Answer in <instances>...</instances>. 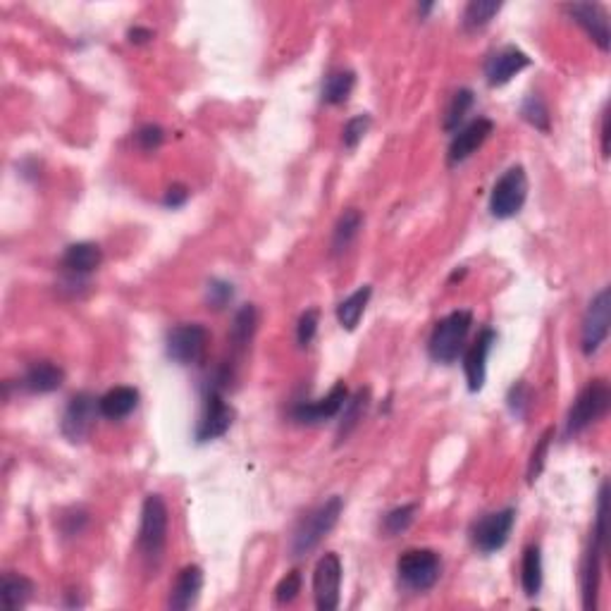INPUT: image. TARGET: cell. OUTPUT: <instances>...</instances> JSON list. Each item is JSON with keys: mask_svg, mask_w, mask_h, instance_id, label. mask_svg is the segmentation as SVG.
Listing matches in <instances>:
<instances>
[{"mask_svg": "<svg viewBox=\"0 0 611 611\" xmlns=\"http://www.w3.org/2000/svg\"><path fill=\"white\" fill-rule=\"evenodd\" d=\"M165 545H168V507L160 494H149L143 499L137 535L139 554L149 571H158V566L163 561Z\"/></svg>", "mask_w": 611, "mask_h": 611, "instance_id": "obj_1", "label": "cell"}, {"mask_svg": "<svg viewBox=\"0 0 611 611\" xmlns=\"http://www.w3.org/2000/svg\"><path fill=\"white\" fill-rule=\"evenodd\" d=\"M342 511H344V499L335 494L325 504H320L311 514L304 516L292 535V545H289L292 557H306L308 552H313L323 542V538H327L332 528L337 526Z\"/></svg>", "mask_w": 611, "mask_h": 611, "instance_id": "obj_2", "label": "cell"}, {"mask_svg": "<svg viewBox=\"0 0 611 611\" xmlns=\"http://www.w3.org/2000/svg\"><path fill=\"white\" fill-rule=\"evenodd\" d=\"M470 325H473V313L454 311L444 315L435 325L428 342V354L435 364H454L461 356L466 339H469Z\"/></svg>", "mask_w": 611, "mask_h": 611, "instance_id": "obj_3", "label": "cell"}, {"mask_svg": "<svg viewBox=\"0 0 611 611\" xmlns=\"http://www.w3.org/2000/svg\"><path fill=\"white\" fill-rule=\"evenodd\" d=\"M611 403L609 384L605 380H590V383L580 390V394L573 402L568 418H566V435H578L592 423H597L599 418L606 416Z\"/></svg>", "mask_w": 611, "mask_h": 611, "instance_id": "obj_4", "label": "cell"}, {"mask_svg": "<svg viewBox=\"0 0 611 611\" xmlns=\"http://www.w3.org/2000/svg\"><path fill=\"white\" fill-rule=\"evenodd\" d=\"M397 573L406 590L428 592L440 580L442 561H440V554L432 549H409L399 557Z\"/></svg>", "mask_w": 611, "mask_h": 611, "instance_id": "obj_5", "label": "cell"}, {"mask_svg": "<svg viewBox=\"0 0 611 611\" xmlns=\"http://www.w3.org/2000/svg\"><path fill=\"white\" fill-rule=\"evenodd\" d=\"M528 199V175L520 165L509 168L504 175L497 179L490 196V213L497 220H509L520 213L523 203Z\"/></svg>", "mask_w": 611, "mask_h": 611, "instance_id": "obj_6", "label": "cell"}, {"mask_svg": "<svg viewBox=\"0 0 611 611\" xmlns=\"http://www.w3.org/2000/svg\"><path fill=\"white\" fill-rule=\"evenodd\" d=\"M609 325H611V292L609 286L599 289L592 301L587 304L586 318H583V330H580V346H583V354L592 356L602 349V344L609 337Z\"/></svg>", "mask_w": 611, "mask_h": 611, "instance_id": "obj_7", "label": "cell"}, {"mask_svg": "<svg viewBox=\"0 0 611 611\" xmlns=\"http://www.w3.org/2000/svg\"><path fill=\"white\" fill-rule=\"evenodd\" d=\"M206 346H209V330L201 323H182L172 327L165 339L168 356L179 365L201 364Z\"/></svg>", "mask_w": 611, "mask_h": 611, "instance_id": "obj_8", "label": "cell"}, {"mask_svg": "<svg viewBox=\"0 0 611 611\" xmlns=\"http://www.w3.org/2000/svg\"><path fill=\"white\" fill-rule=\"evenodd\" d=\"M232 421H235V409L225 402L220 387L213 384L203 399L201 421L196 425V442H213L232 428Z\"/></svg>", "mask_w": 611, "mask_h": 611, "instance_id": "obj_9", "label": "cell"}, {"mask_svg": "<svg viewBox=\"0 0 611 611\" xmlns=\"http://www.w3.org/2000/svg\"><path fill=\"white\" fill-rule=\"evenodd\" d=\"M514 509H501V511H494V514H488L482 516L480 520H475L473 530H470L475 549L482 554L499 552L501 547L509 542V535L514 530Z\"/></svg>", "mask_w": 611, "mask_h": 611, "instance_id": "obj_10", "label": "cell"}, {"mask_svg": "<svg viewBox=\"0 0 611 611\" xmlns=\"http://www.w3.org/2000/svg\"><path fill=\"white\" fill-rule=\"evenodd\" d=\"M101 413L98 411V399L92 397L89 392H79L70 399V403L65 406V413H63V421H60V430L63 435L70 440L72 444L84 442L89 432H92L93 423H96V416Z\"/></svg>", "mask_w": 611, "mask_h": 611, "instance_id": "obj_11", "label": "cell"}, {"mask_svg": "<svg viewBox=\"0 0 611 611\" xmlns=\"http://www.w3.org/2000/svg\"><path fill=\"white\" fill-rule=\"evenodd\" d=\"M339 587H342V561L335 552L320 557L313 571V595L320 611H335L339 606Z\"/></svg>", "mask_w": 611, "mask_h": 611, "instance_id": "obj_12", "label": "cell"}, {"mask_svg": "<svg viewBox=\"0 0 611 611\" xmlns=\"http://www.w3.org/2000/svg\"><path fill=\"white\" fill-rule=\"evenodd\" d=\"M346 402H349V390H346L344 383H337L323 399L296 403L292 409V421L301 425L325 423V421H332V418L342 413Z\"/></svg>", "mask_w": 611, "mask_h": 611, "instance_id": "obj_13", "label": "cell"}, {"mask_svg": "<svg viewBox=\"0 0 611 611\" xmlns=\"http://www.w3.org/2000/svg\"><path fill=\"white\" fill-rule=\"evenodd\" d=\"M566 13L571 15V20L578 26L586 29L599 51H609V15L599 3H573V5L564 7Z\"/></svg>", "mask_w": 611, "mask_h": 611, "instance_id": "obj_14", "label": "cell"}, {"mask_svg": "<svg viewBox=\"0 0 611 611\" xmlns=\"http://www.w3.org/2000/svg\"><path fill=\"white\" fill-rule=\"evenodd\" d=\"M494 344H497V332L485 327L463 356V373H466V383H469L470 392L482 390L485 377H488V356Z\"/></svg>", "mask_w": 611, "mask_h": 611, "instance_id": "obj_15", "label": "cell"}, {"mask_svg": "<svg viewBox=\"0 0 611 611\" xmlns=\"http://www.w3.org/2000/svg\"><path fill=\"white\" fill-rule=\"evenodd\" d=\"M492 130H494V122L488 118H478L470 124H466V127L459 130V134L451 139V143H449L447 163L459 165V163H463V160H469L475 150L480 149L482 143L488 141Z\"/></svg>", "mask_w": 611, "mask_h": 611, "instance_id": "obj_16", "label": "cell"}, {"mask_svg": "<svg viewBox=\"0 0 611 611\" xmlns=\"http://www.w3.org/2000/svg\"><path fill=\"white\" fill-rule=\"evenodd\" d=\"M528 65H530V58L526 53L516 46H507L490 55L485 63V77H488L490 86H504Z\"/></svg>", "mask_w": 611, "mask_h": 611, "instance_id": "obj_17", "label": "cell"}, {"mask_svg": "<svg viewBox=\"0 0 611 611\" xmlns=\"http://www.w3.org/2000/svg\"><path fill=\"white\" fill-rule=\"evenodd\" d=\"M203 587V571L201 566H184L182 571L177 573L175 586L170 590V609L184 611L196 605V599L201 595Z\"/></svg>", "mask_w": 611, "mask_h": 611, "instance_id": "obj_18", "label": "cell"}, {"mask_svg": "<svg viewBox=\"0 0 611 611\" xmlns=\"http://www.w3.org/2000/svg\"><path fill=\"white\" fill-rule=\"evenodd\" d=\"M605 552L606 547L592 538L590 549L586 554V564H583V606L587 611L597 609L599 578H602V559H605Z\"/></svg>", "mask_w": 611, "mask_h": 611, "instance_id": "obj_19", "label": "cell"}, {"mask_svg": "<svg viewBox=\"0 0 611 611\" xmlns=\"http://www.w3.org/2000/svg\"><path fill=\"white\" fill-rule=\"evenodd\" d=\"M65 383V371L60 365L51 364V361H36L26 368L24 373V390L34 392V394H51V392L60 390Z\"/></svg>", "mask_w": 611, "mask_h": 611, "instance_id": "obj_20", "label": "cell"}, {"mask_svg": "<svg viewBox=\"0 0 611 611\" xmlns=\"http://www.w3.org/2000/svg\"><path fill=\"white\" fill-rule=\"evenodd\" d=\"M101 260H103V251H101L98 244H93V241H77V244L65 248L63 267H65L67 273L82 277V275L93 273L101 266Z\"/></svg>", "mask_w": 611, "mask_h": 611, "instance_id": "obj_21", "label": "cell"}, {"mask_svg": "<svg viewBox=\"0 0 611 611\" xmlns=\"http://www.w3.org/2000/svg\"><path fill=\"white\" fill-rule=\"evenodd\" d=\"M139 406V392L134 387H112L111 392H105L103 397L98 399V411L101 416L108 421H122L137 411Z\"/></svg>", "mask_w": 611, "mask_h": 611, "instance_id": "obj_22", "label": "cell"}, {"mask_svg": "<svg viewBox=\"0 0 611 611\" xmlns=\"http://www.w3.org/2000/svg\"><path fill=\"white\" fill-rule=\"evenodd\" d=\"M361 228H364V215H361V210H344L342 218L337 220V225H335V232H332V256L344 254L346 248L356 241V237L361 235Z\"/></svg>", "mask_w": 611, "mask_h": 611, "instance_id": "obj_23", "label": "cell"}, {"mask_svg": "<svg viewBox=\"0 0 611 611\" xmlns=\"http://www.w3.org/2000/svg\"><path fill=\"white\" fill-rule=\"evenodd\" d=\"M371 296H373V286L371 285H364V286H361V289H356V292H354L352 296H346V299L337 306L339 325L344 327L346 332L356 330L358 320L364 318L365 306H368Z\"/></svg>", "mask_w": 611, "mask_h": 611, "instance_id": "obj_24", "label": "cell"}, {"mask_svg": "<svg viewBox=\"0 0 611 611\" xmlns=\"http://www.w3.org/2000/svg\"><path fill=\"white\" fill-rule=\"evenodd\" d=\"M520 586L528 597L540 595L542 590V554L540 547L530 545L523 552V561H520Z\"/></svg>", "mask_w": 611, "mask_h": 611, "instance_id": "obj_25", "label": "cell"}, {"mask_svg": "<svg viewBox=\"0 0 611 611\" xmlns=\"http://www.w3.org/2000/svg\"><path fill=\"white\" fill-rule=\"evenodd\" d=\"M256 325H258V313H256V306L247 304L241 306L235 315V323H232V332H229V342L235 346V352H244L248 346V342L254 339Z\"/></svg>", "mask_w": 611, "mask_h": 611, "instance_id": "obj_26", "label": "cell"}, {"mask_svg": "<svg viewBox=\"0 0 611 611\" xmlns=\"http://www.w3.org/2000/svg\"><path fill=\"white\" fill-rule=\"evenodd\" d=\"M354 86H356V74L352 70L332 72L330 77L323 84V103L327 105H342L349 101Z\"/></svg>", "mask_w": 611, "mask_h": 611, "instance_id": "obj_27", "label": "cell"}, {"mask_svg": "<svg viewBox=\"0 0 611 611\" xmlns=\"http://www.w3.org/2000/svg\"><path fill=\"white\" fill-rule=\"evenodd\" d=\"M34 592V583L20 573H5L3 576V605L7 609H22L29 602Z\"/></svg>", "mask_w": 611, "mask_h": 611, "instance_id": "obj_28", "label": "cell"}, {"mask_svg": "<svg viewBox=\"0 0 611 611\" xmlns=\"http://www.w3.org/2000/svg\"><path fill=\"white\" fill-rule=\"evenodd\" d=\"M501 10L499 0H470L466 10H463V29L475 32L492 22V17Z\"/></svg>", "mask_w": 611, "mask_h": 611, "instance_id": "obj_29", "label": "cell"}, {"mask_svg": "<svg viewBox=\"0 0 611 611\" xmlns=\"http://www.w3.org/2000/svg\"><path fill=\"white\" fill-rule=\"evenodd\" d=\"M475 103V96L470 89H459V92L451 96V101H449L447 105V112H444V131H456L459 130V124L466 120V115H469V111L473 108Z\"/></svg>", "mask_w": 611, "mask_h": 611, "instance_id": "obj_30", "label": "cell"}, {"mask_svg": "<svg viewBox=\"0 0 611 611\" xmlns=\"http://www.w3.org/2000/svg\"><path fill=\"white\" fill-rule=\"evenodd\" d=\"M368 402H371V392L368 390H358L356 397H354L352 402H346V406L342 409L344 411V416H342V425H339V440H346V437L352 435V430L364 421Z\"/></svg>", "mask_w": 611, "mask_h": 611, "instance_id": "obj_31", "label": "cell"}, {"mask_svg": "<svg viewBox=\"0 0 611 611\" xmlns=\"http://www.w3.org/2000/svg\"><path fill=\"white\" fill-rule=\"evenodd\" d=\"M416 511L418 504H403V507L392 509L390 514H384L383 519V533L387 538H397V535L406 533L413 519H416Z\"/></svg>", "mask_w": 611, "mask_h": 611, "instance_id": "obj_32", "label": "cell"}, {"mask_svg": "<svg viewBox=\"0 0 611 611\" xmlns=\"http://www.w3.org/2000/svg\"><path fill=\"white\" fill-rule=\"evenodd\" d=\"M520 115L526 122L533 124L535 130L549 131V108H547L540 93H528L526 101L520 103Z\"/></svg>", "mask_w": 611, "mask_h": 611, "instance_id": "obj_33", "label": "cell"}, {"mask_svg": "<svg viewBox=\"0 0 611 611\" xmlns=\"http://www.w3.org/2000/svg\"><path fill=\"white\" fill-rule=\"evenodd\" d=\"M371 130V118L368 115H356L349 122L344 124V131H342V143H344V149L354 150L358 143L364 141V137Z\"/></svg>", "mask_w": 611, "mask_h": 611, "instance_id": "obj_34", "label": "cell"}, {"mask_svg": "<svg viewBox=\"0 0 611 611\" xmlns=\"http://www.w3.org/2000/svg\"><path fill=\"white\" fill-rule=\"evenodd\" d=\"M232 296H235V286L229 285V282L225 280L209 282V289H206V304H209V308L222 311V308L232 301Z\"/></svg>", "mask_w": 611, "mask_h": 611, "instance_id": "obj_35", "label": "cell"}, {"mask_svg": "<svg viewBox=\"0 0 611 611\" xmlns=\"http://www.w3.org/2000/svg\"><path fill=\"white\" fill-rule=\"evenodd\" d=\"M552 437H554V430L549 428L545 435L540 437L538 447L533 449V456H530V463H528V480H530V482L538 480V478H540V473H542V469H545L547 451H549V442H552Z\"/></svg>", "mask_w": 611, "mask_h": 611, "instance_id": "obj_36", "label": "cell"}, {"mask_svg": "<svg viewBox=\"0 0 611 611\" xmlns=\"http://www.w3.org/2000/svg\"><path fill=\"white\" fill-rule=\"evenodd\" d=\"M318 323H320V313L318 308H311V311H306L304 315L299 318V325H296V342L299 346H308L315 339V332H318Z\"/></svg>", "mask_w": 611, "mask_h": 611, "instance_id": "obj_37", "label": "cell"}, {"mask_svg": "<svg viewBox=\"0 0 611 611\" xmlns=\"http://www.w3.org/2000/svg\"><path fill=\"white\" fill-rule=\"evenodd\" d=\"M299 592H301V573L289 571L285 578L277 583V587H275V599H277L280 605H289V602L296 599Z\"/></svg>", "mask_w": 611, "mask_h": 611, "instance_id": "obj_38", "label": "cell"}, {"mask_svg": "<svg viewBox=\"0 0 611 611\" xmlns=\"http://www.w3.org/2000/svg\"><path fill=\"white\" fill-rule=\"evenodd\" d=\"M165 141V131L163 127H158V124H143L141 130L137 131V146L146 153H153L163 146Z\"/></svg>", "mask_w": 611, "mask_h": 611, "instance_id": "obj_39", "label": "cell"}, {"mask_svg": "<svg viewBox=\"0 0 611 611\" xmlns=\"http://www.w3.org/2000/svg\"><path fill=\"white\" fill-rule=\"evenodd\" d=\"M509 409H511V413L519 418L526 416V409L530 406V390H528L526 383H516L511 390H509Z\"/></svg>", "mask_w": 611, "mask_h": 611, "instance_id": "obj_40", "label": "cell"}, {"mask_svg": "<svg viewBox=\"0 0 611 611\" xmlns=\"http://www.w3.org/2000/svg\"><path fill=\"white\" fill-rule=\"evenodd\" d=\"M187 201H189V189L184 187V184H172V187H170L163 196L165 209H172V210L182 209Z\"/></svg>", "mask_w": 611, "mask_h": 611, "instance_id": "obj_41", "label": "cell"}, {"mask_svg": "<svg viewBox=\"0 0 611 611\" xmlns=\"http://www.w3.org/2000/svg\"><path fill=\"white\" fill-rule=\"evenodd\" d=\"M86 523H89L86 511H72V514L63 516V530H65V535H79L84 530Z\"/></svg>", "mask_w": 611, "mask_h": 611, "instance_id": "obj_42", "label": "cell"}, {"mask_svg": "<svg viewBox=\"0 0 611 611\" xmlns=\"http://www.w3.org/2000/svg\"><path fill=\"white\" fill-rule=\"evenodd\" d=\"M149 39H153V32H150V29H143V26H134V29H130L131 44H146Z\"/></svg>", "mask_w": 611, "mask_h": 611, "instance_id": "obj_43", "label": "cell"}, {"mask_svg": "<svg viewBox=\"0 0 611 611\" xmlns=\"http://www.w3.org/2000/svg\"><path fill=\"white\" fill-rule=\"evenodd\" d=\"M602 156H609V111L602 115Z\"/></svg>", "mask_w": 611, "mask_h": 611, "instance_id": "obj_44", "label": "cell"}]
</instances>
